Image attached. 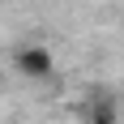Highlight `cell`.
Masks as SVG:
<instances>
[{
    "mask_svg": "<svg viewBox=\"0 0 124 124\" xmlns=\"http://www.w3.org/2000/svg\"><path fill=\"white\" fill-rule=\"evenodd\" d=\"M86 124H116V111H107V107H94Z\"/></svg>",
    "mask_w": 124,
    "mask_h": 124,
    "instance_id": "2",
    "label": "cell"
},
{
    "mask_svg": "<svg viewBox=\"0 0 124 124\" xmlns=\"http://www.w3.org/2000/svg\"><path fill=\"white\" fill-rule=\"evenodd\" d=\"M13 69L26 77V81H47L56 73V56H51L47 43H22L13 51Z\"/></svg>",
    "mask_w": 124,
    "mask_h": 124,
    "instance_id": "1",
    "label": "cell"
}]
</instances>
